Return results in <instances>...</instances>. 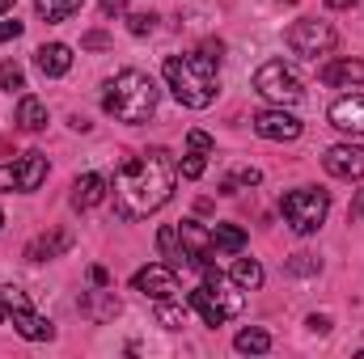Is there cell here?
<instances>
[{"instance_id": "6da1fadb", "label": "cell", "mask_w": 364, "mask_h": 359, "mask_svg": "<svg viewBox=\"0 0 364 359\" xmlns=\"http://www.w3.org/2000/svg\"><path fill=\"white\" fill-rule=\"evenodd\" d=\"M174 157L166 148H149L140 157H123L119 174H114V211L119 220H144L157 207L170 203L174 194Z\"/></svg>"}, {"instance_id": "cb8c5ba5", "label": "cell", "mask_w": 364, "mask_h": 359, "mask_svg": "<svg viewBox=\"0 0 364 359\" xmlns=\"http://www.w3.org/2000/svg\"><path fill=\"white\" fill-rule=\"evenodd\" d=\"M233 283H237L242 292H259V287H263V267H259L255 258H237V263H233Z\"/></svg>"}, {"instance_id": "277c9868", "label": "cell", "mask_w": 364, "mask_h": 359, "mask_svg": "<svg viewBox=\"0 0 364 359\" xmlns=\"http://www.w3.org/2000/svg\"><path fill=\"white\" fill-rule=\"evenodd\" d=\"M199 270H203V283H199L186 300H191V309L203 317V326H212V330H216V326H225L229 317H237V313H242L246 296H242V292L220 275V270L212 267V263H203Z\"/></svg>"}, {"instance_id": "d4e9b609", "label": "cell", "mask_w": 364, "mask_h": 359, "mask_svg": "<svg viewBox=\"0 0 364 359\" xmlns=\"http://www.w3.org/2000/svg\"><path fill=\"white\" fill-rule=\"evenodd\" d=\"M233 347H237L242 355H263V351L272 347V334H267V330H255V326H250V330H242V334L233 338Z\"/></svg>"}, {"instance_id": "ac0fdd59", "label": "cell", "mask_w": 364, "mask_h": 359, "mask_svg": "<svg viewBox=\"0 0 364 359\" xmlns=\"http://www.w3.org/2000/svg\"><path fill=\"white\" fill-rule=\"evenodd\" d=\"M157 254L170 263V267H186V254H182V237H178V224H166L157 233Z\"/></svg>"}, {"instance_id": "1f68e13d", "label": "cell", "mask_w": 364, "mask_h": 359, "mask_svg": "<svg viewBox=\"0 0 364 359\" xmlns=\"http://www.w3.org/2000/svg\"><path fill=\"white\" fill-rule=\"evenodd\" d=\"M0 190H21V174H17V165H0Z\"/></svg>"}, {"instance_id": "ab89813d", "label": "cell", "mask_w": 364, "mask_h": 359, "mask_svg": "<svg viewBox=\"0 0 364 359\" xmlns=\"http://www.w3.org/2000/svg\"><path fill=\"white\" fill-rule=\"evenodd\" d=\"M9 9H13V0H0V17H4V13H9Z\"/></svg>"}, {"instance_id": "7a4b0ae2", "label": "cell", "mask_w": 364, "mask_h": 359, "mask_svg": "<svg viewBox=\"0 0 364 359\" xmlns=\"http://www.w3.org/2000/svg\"><path fill=\"white\" fill-rule=\"evenodd\" d=\"M157 81L149 77V72H140V68H123L106 93H102V110L110 114V118H119V123H132V127H140V123H149L153 118V110H157Z\"/></svg>"}, {"instance_id": "f1b7e54d", "label": "cell", "mask_w": 364, "mask_h": 359, "mask_svg": "<svg viewBox=\"0 0 364 359\" xmlns=\"http://www.w3.org/2000/svg\"><path fill=\"white\" fill-rule=\"evenodd\" d=\"M186 148H191V153H212L216 140H212L208 131H191V136H186Z\"/></svg>"}, {"instance_id": "d590c367", "label": "cell", "mask_w": 364, "mask_h": 359, "mask_svg": "<svg viewBox=\"0 0 364 359\" xmlns=\"http://www.w3.org/2000/svg\"><path fill=\"white\" fill-rule=\"evenodd\" d=\"M123 4H127V0H102V13L114 17V13H123Z\"/></svg>"}, {"instance_id": "83f0119b", "label": "cell", "mask_w": 364, "mask_h": 359, "mask_svg": "<svg viewBox=\"0 0 364 359\" xmlns=\"http://www.w3.org/2000/svg\"><path fill=\"white\" fill-rule=\"evenodd\" d=\"M0 85L13 93V89H26V77H21V68L17 64H0Z\"/></svg>"}, {"instance_id": "8992f818", "label": "cell", "mask_w": 364, "mask_h": 359, "mask_svg": "<svg viewBox=\"0 0 364 359\" xmlns=\"http://www.w3.org/2000/svg\"><path fill=\"white\" fill-rule=\"evenodd\" d=\"M0 321H9L21 338H30V343H47L55 330H51V321L47 317H38L34 309H30V300H26V292H17V287H0Z\"/></svg>"}, {"instance_id": "74e56055", "label": "cell", "mask_w": 364, "mask_h": 359, "mask_svg": "<svg viewBox=\"0 0 364 359\" xmlns=\"http://www.w3.org/2000/svg\"><path fill=\"white\" fill-rule=\"evenodd\" d=\"M360 216H364V190L356 194V207H352V220H360Z\"/></svg>"}, {"instance_id": "4fadbf2b", "label": "cell", "mask_w": 364, "mask_h": 359, "mask_svg": "<svg viewBox=\"0 0 364 359\" xmlns=\"http://www.w3.org/2000/svg\"><path fill=\"white\" fill-rule=\"evenodd\" d=\"M73 233L68 228H51V233H43V237H34L30 245H26V258L30 263H47V258H60V254H68L73 250Z\"/></svg>"}, {"instance_id": "e0dca14e", "label": "cell", "mask_w": 364, "mask_h": 359, "mask_svg": "<svg viewBox=\"0 0 364 359\" xmlns=\"http://www.w3.org/2000/svg\"><path fill=\"white\" fill-rule=\"evenodd\" d=\"M326 85H364V60H335L322 68Z\"/></svg>"}, {"instance_id": "ffe728a7", "label": "cell", "mask_w": 364, "mask_h": 359, "mask_svg": "<svg viewBox=\"0 0 364 359\" xmlns=\"http://www.w3.org/2000/svg\"><path fill=\"white\" fill-rule=\"evenodd\" d=\"M17 174H21V190H38L43 178H47V157L43 153H26L21 165H17Z\"/></svg>"}, {"instance_id": "484cf974", "label": "cell", "mask_w": 364, "mask_h": 359, "mask_svg": "<svg viewBox=\"0 0 364 359\" xmlns=\"http://www.w3.org/2000/svg\"><path fill=\"white\" fill-rule=\"evenodd\" d=\"M81 309H85V313H93V321H106V317H114V313H119V300L102 296V304H93L90 296H85V300H81Z\"/></svg>"}, {"instance_id": "9a60e30c", "label": "cell", "mask_w": 364, "mask_h": 359, "mask_svg": "<svg viewBox=\"0 0 364 359\" xmlns=\"http://www.w3.org/2000/svg\"><path fill=\"white\" fill-rule=\"evenodd\" d=\"M34 64H38L43 77H64V72L73 68V47H64V43H43V47L34 51Z\"/></svg>"}, {"instance_id": "603a6c76", "label": "cell", "mask_w": 364, "mask_h": 359, "mask_svg": "<svg viewBox=\"0 0 364 359\" xmlns=\"http://www.w3.org/2000/svg\"><path fill=\"white\" fill-rule=\"evenodd\" d=\"M212 245H220L229 254H242L246 250V228H237V224H212Z\"/></svg>"}, {"instance_id": "d6986e66", "label": "cell", "mask_w": 364, "mask_h": 359, "mask_svg": "<svg viewBox=\"0 0 364 359\" xmlns=\"http://www.w3.org/2000/svg\"><path fill=\"white\" fill-rule=\"evenodd\" d=\"M186 317H191V300H182V296H174V300H157V321H161L166 330H182Z\"/></svg>"}, {"instance_id": "2e32d148", "label": "cell", "mask_w": 364, "mask_h": 359, "mask_svg": "<svg viewBox=\"0 0 364 359\" xmlns=\"http://www.w3.org/2000/svg\"><path fill=\"white\" fill-rule=\"evenodd\" d=\"M102 199H106V178H102V174L77 178V186H73V207H77V211H90V207H97Z\"/></svg>"}, {"instance_id": "7402d4cb", "label": "cell", "mask_w": 364, "mask_h": 359, "mask_svg": "<svg viewBox=\"0 0 364 359\" xmlns=\"http://www.w3.org/2000/svg\"><path fill=\"white\" fill-rule=\"evenodd\" d=\"M81 4H85V0H34V13H38L43 21H51V26H60V21H68Z\"/></svg>"}, {"instance_id": "f35d334b", "label": "cell", "mask_w": 364, "mask_h": 359, "mask_svg": "<svg viewBox=\"0 0 364 359\" xmlns=\"http://www.w3.org/2000/svg\"><path fill=\"white\" fill-rule=\"evenodd\" d=\"M331 9H348V4H356V0H326Z\"/></svg>"}, {"instance_id": "836d02e7", "label": "cell", "mask_w": 364, "mask_h": 359, "mask_svg": "<svg viewBox=\"0 0 364 359\" xmlns=\"http://www.w3.org/2000/svg\"><path fill=\"white\" fill-rule=\"evenodd\" d=\"M17 34H21V21H0V43H9Z\"/></svg>"}, {"instance_id": "f546056e", "label": "cell", "mask_w": 364, "mask_h": 359, "mask_svg": "<svg viewBox=\"0 0 364 359\" xmlns=\"http://www.w3.org/2000/svg\"><path fill=\"white\" fill-rule=\"evenodd\" d=\"M203 157H208V153H191V157H186V161H182V178H199V174H203Z\"/></svg>"}, {"instance_id": "4dcf8cb0", "label": "cell", "mask_w": 364, "mask_h": 359, "mask_svg": "<svg viewBox=\"0 0 364 359\" xmlns=\"http://www.w3.org/2000/svg\"><path fill=\"white\" fill-rule=\"evenodd\" d=\"M284 270H288V275H309V270H318V263H314V254H296Z\"/></svg>"}, {"instance_id": "d6a6232c", "label": "cell", "mask_w": 364, "mask_h": 359, "mask_svg": "<svg viewBox=\"0 0 364 359\" xmlns=\"http://www.w3.org/2000/svg\"><path fill=\"white\" fill-rule=\"evenodd\" d=\"M81 47H85V51H106V47H110V34L93 30V34H85V38H81Z\"/></svg>"}, {"instance_id": "60d3db41", "label": "cell", "mask_w": 364, "mask_h": 359, "mask_svg": "<svg viewBox=\"0 0 364 359\" xmlns=\"http://www.w3.org/2000/svg\"><path fill=\"white\" fill-rule=\"evenodd\" d=\"M0 224H4V211H0Z\"/></svg>"}, {"instance_id": "8d00e7d4", "label": "cell", "mask_w": 364, "mask_h": 359, "mask_svg": "<svg viewBox=\"0 0 364 359\" xmlns=\"http://www.w3.org/2000/svg\"><path fill=\"white\" fill-rule=\"evenodd\" d=\"M309 330H318V334H326V330H331V321H326V317H309Z\"/></svg>"}, {"instance_id": "4316f807", "label": "cell", "mask_w": 364, "mask_h": 359, "mask_svg": "<svg viewBox=\"0 0 364 359\" xmlns=\"http://www.w3.org/2000/svg\"><path fill=\"white\" fill-rule=\"evenodd\" d=\"M127 30H132L136 38H144V34L157 30V17H153V13H132V17H127Z\"/></svg>"}, {"instance_id": "5bb4252c", "label": "cell", "mask_w": 364, "mask_h": 359, "mask_svg": "<svg viewBox=\"0 0 364 359\" xmlns=\"http://www.w3.org/2000/svg\"><path fill=\"white\" fill-rule=\"evenodd\" d=\"M331 123H335L339 131H348V136H364V97L360 93L339 97V101L331 106Z\"/></svg>"}, {"instance_id": "ba28073f", "label": "cell", "mask_w": 364, "mask_h": 359, "mask_svg": "<svg viewBox=\"0 0 364 359\" xmlns=\"http://www.w3.org/2000/svg\"><path fill=\"white\" fill-rule=\"evenodd\" d=\"M284 43L296 51V55H326L331 47H335V30L326 26V21H314V17H305V21H292L288 26V34H284Z\"/></svg>"}, {"instance_id": "9c48e42d", "label": "cell", "mask_w": 364, "mask_h": 359, "mask_svg": "<svg viewBox=\"0 0 364 359\" xmlns=\"http://www.w3.org/2000/svg\"><path fill=\"white\" fill-rule=\"evenodd\" d=\"M132 287H136L140 296H149L153 304H157V300H174V296H182L178 270L170 267V263H149L144 270H136Z\"/></svg>"}, {"instance_id": "8fae6325", "label": "cell", "mask_w": 364, "mask_h": 359, "mask_svg": "<svg viewBox=\"0 0 364 359\" xmlns=\"http://www.w3.org/2000/svg\"><path fill=\"white\" fill-rule=\"evenodd\" d=\"M255 131H259L263 140H296V136H301V118L288 114L284 106H279V110H259V114H255Z\"/></svg>"}, {"instance_id": "3957f363", "label": "cell", "mask_w": 364, "mask_h": 359, "mask_svg": "<svg viewBox=\"0 0 364 359\" xmlns=\"http://www.w3.org/2000/svg\"><path fill=\"white\" fill-rule=\"evenodd\" d=\"M216 68L220 60H212L208 51L203 55H170L166 60V81L182 106L191 110H203L216 101Z\"/></svg>"}, {"instance_id": "e575fe53", "label": "cell", "mask_w": 364, "mask_h": 359, "mask_svg": "<svg viewBox=\"0 0 364 359\" xmlns=\"http://www.w3.org/2000/svg\"><path fill=\"white\" fill-rule=\"evenodd\" d=\"M90 279L97 283V287H106V283H110V270H106V267H93V270H90Z\"/></svg>"}, {"instance_id": "7c38bea8", "label": "cell", "mask_w": 364, "mask_h": 359, "mask_svg": "<svg viewBox=\"0 0 364 359\" xmlns=\"http://www.w3.org/2000/svg\"><path fill=\"white\" fill-rule=\"evenodd\" d=\"M178 237H182V254H186V267H203L212 263V233H203L195 220H182L178 224Z\"/></svg>"}, {"instance_id": "44dd1931", "label": "cell", "mask_w": 364, "mask_h": 359, "mask_svg": "<svg viewBox=\"0 0 364 359\" xmlns=\"http://www.w3.org/2000/svg\"><path fill=\"white\" fill-rule=\"evenodd\" d=\"M17 127H21V131H43V127H47V106H43L38 97H21V106H17Z\"/></svg>"}, {"instance_id": "30bf717a", "label": "cell", "mask_w": 364, "mask_h": 359, "mask_svg": "<svg viewBox=\"0 0 364 359\" xmlns=\"http://www.w3.org/2000/svg\"><path fill=\"white\" fill-rule=\"evenodd\" d=\"M322 165H326L331 178H343V182L364 178V148H356V144H335V148H326Z\"/></svg>"}, {"instance_id": "5b68a950", "label": "cell", "mask_w": 364, "mask_h": 359, "mask_svg": "<svg viewBox=\"0 0 364 359\" xmlns=\"http://www.w3.org/2000/svg\"><path fill=\"white\" fill-rule=\"evenodd\" d=\"M279 211L292 224V233H318L322 220H326V211H331V199H326V190L301 186V190H288L279 199Z\"/></svg>"}, {"instance_id": "52a82bcc", "label": "cell", "mask_w": 364, "mask_h": 359, "mask_svg": "<svg viewBox=\"0 0 364 359\" xmlns=\"http://www.w3.org/2000/svg\"><path fill=\"white\" fill-rule=\"evenodd\" d=\"M255 93H263V97L275 101V106H296L305 89H301L296 72L284 68V60H267V64L255 72Z\"/></svg>"}]
</instances>
